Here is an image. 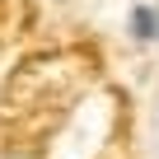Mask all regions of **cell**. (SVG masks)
<instances>
[{
	"label": "cell",
	"instance_id": "obj_1",
	"mask_svg": "<svg viewBox=\"0 0 159 159\" xmlns=\"http://www.w3.org/2000/svg\"><path fill=\"white\" fill-rule=\"evenodd\" d=\"M126 38L136 47H154L159 42V5L154 0H140V5L126 10Z\"/></svg>",
	"mask_w": 159,
	"mask_h": 159
}]
</instances>
